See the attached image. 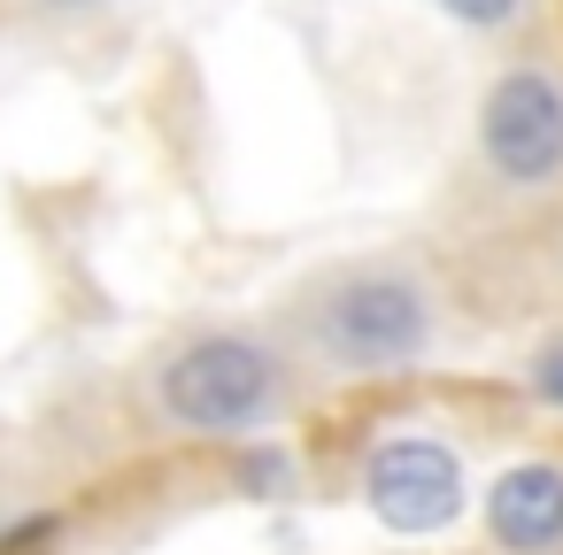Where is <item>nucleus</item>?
<instances>
[{"label":"nucleus","instance_id":"obj_1","mask_svg":"<svg viewBox=\"0 0 563 555\" xmlns=\"http://www.w3.org/2000/svg\"><path fill=\"white\" fill-rule=\"evenodd\" d=\"M286 355L255 332H194L155 363V417L178 440H255L286 417Z\"/></svg>","mask_w":563,"mask_h":555},{"label":"nucleus","instance_id":"obj_2","mask_svg":"<svg viewBox=\"0 0 563 555\" xmlns=\"http://www.w3.org/2000/svg\"><path fill=\"white\" fill-rule=\"evenodd\" d=\"M432 332H440V309H432L424 278L401 263L332 270L309 301V347L347 378H386V370L424 363Z\"/></svg>","mask_w":563,"mask_h":555},{"label":"nucleus","instance_id":"obj_3","mask_svg":"<svg viewBox=\"0 0 563 555\" xmlns=\"http://www.w3.org/2000/svg\"><path fill=\"white\" fill-rule=\"evenodd\" d=\"M478 163L509 193H540L563 178V86L548 70L517 63L478 93Z\"/></svg>","mask_w":563,"mask_h":555},{"label":"nucleus","instance_id":"obj_4","mask_svg":"<svg viewBox=\"0 0 563 555\" xmlns=\"http://www.w3.org/2000/svg\"><path fill=\"white\" fill-rule=\"evenodd\" d=\"M363 509L401 532V540H432L448 532L463 509H471V478H463V455L432 432H394L363 455Z\"/></svg>","mask_w":563,"mask_h":555},{"label":"nucleus","instance_id":"obj_5","mask_svg":"<svg viewBox=\"0 0 563 555\" xmlns=\"http://www.w3.org/2000/svg\"><path fill=\"white\" fill-rule=\"evenodd\" d=\"M478 509L501 555H563V463H509Z\"/></svg>","mask_w":563,"mask_h":555},{"label":"nucleus","instance_id":"obj_6","mask_svg":"<svg viewBox=\"0 0 563 555\" xmlns=\"http://www.w3.org/2000/svg\"><path fill=\"white\" fill-rule=\"evenodd\" d=\"M440 9H448L455 24H471V32H509V24L525 16V0H440Z\"/></svg>","mask_w":563,"mask_h":555},{"label":"nucleus","instance_id":"obj_7","mask_svg":"<svg viewBox=\"0 0 563 555\" xmlns=\"http://www.w3.org/2000/svg\"><path fill=\"white\" fill-rule=\"evenodd\" d=\"M532 393H540L548 409H563V340L532 355Z\"/></svg>","mask_w":563,"mask_h":555},{"label":"nucleus","instance_id":"obj_8","mask_svg":"<svg viewBox=\"0 0 563 555\" xmlns=\"http://www.w3.org/2000/svg\"><path fill=\"white\" fill-rule=\"evenodd\" d=\"M47 9H86V0H47Z\"/></svg>","mask_w":563,"mask_h":555}]
</instances>
